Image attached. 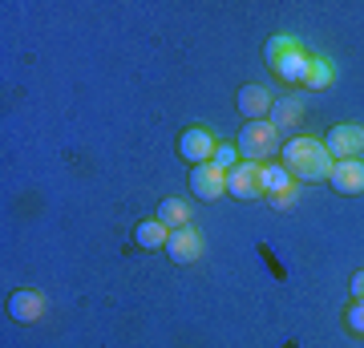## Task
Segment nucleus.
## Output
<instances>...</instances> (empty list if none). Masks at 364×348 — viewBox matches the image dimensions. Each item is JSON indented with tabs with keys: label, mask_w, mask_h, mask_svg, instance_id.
Segmentation results:
<instances>
[{
	"label": "nucleus",
	"mask_w": 364,
	"mask_h": 348,
	"mask_svg": "<svg viewBox=\"0 0 364 348\" xmlns=\"http://www.w3.org/2000/svg\"><path fill=\"white\" fill-rule=\"evenodd\" d=\"M284 170L299 182H320L332 174V154L320 138H296L284 146Z\"/></svg>",
	"instance_id": "f257e3e1"
},
{
	"label": "nucleus",
	"mask_w": 364,
	"mask_h": 348,
	"mask_svg": "<svg viewBox=\"0 0 364 348\" xmlns=\"http://www.w3.org/2000/svg\"><path fill=\"white\" fill-rule=\"evenodd\" d=\"M275 150H279V126H275L272 117L243 126V134H239V154H243V162H263Z\"/></svg>",
	"instance_id": "f03ea898"
},
{
	"label": "nucleus",
	"mask_w": 364,
	"mask_h": 348,
	"mask_svg": "<svg viewBox=\"0 0 364 348\" xmlns=\"http://www.w3.org/2000/svg\"><path fill=\"white\" fill-rule=\"evenodd\" d=\"M215 150H219V142H215V134H210L207 126H191L186 134L178 138V154L191 162V167H203V162H215Z\"/></svg>",
	"instance_id": "7ed1b4c3"
},
{
	"label": "nucleus",
	"mask_w": 364,
	"mask_h": 348,
	"mask_svg": "<svg viewBox=\"0 0 364 348\" xmlns=\"http://www.w3.org/2000/svg\"><path fill=\"white\" fill-rule=\"evenodd\" d=\"M227 194L235 199H259L263 194V167L259 162H239L227 170Z\"/></svg>",
	"instance_id": "20e7f679"
},
{
	"label": "nucleus",
	"mask_w": 364,
	"mask_h": 348,
	"mask_svg": "<svg viewBox=\"0 0 364 348\" xmlns=\"http://www.w3.org/2000/svg\"><path fill=\"white\" fill-rule=\"evenodd\" d=\"M191 191H195L203 203H210V199L227 194V170H219L215 162H203V167H195V170H191Z\"/></svg>",
	"instance_id": "39448f33"
},
{
	"label": "nucleus",
	"mask_w": 364,
	"mask_h": 348,
	"mask_svg": "<svg viewBox=\"0 0 364 348\" xmlns=\"http://www.w3.org/2000/svg\"><path fill=\"white\" fill-rule=\"evenodd\" d=\"M324 146H328V154L336 158V162L364 154V126H336L332 134H328Z\"/></svg>",
	"instance_id": "423d86ee"
},
{
	"label": "nucleus",
	"mask_w": 364,
	"mask_h": 348,
	"mask_svg": "<svg viewBox=\"0 0 364 348\" xmlns=\"http://www.w3.org/2000/svg\"><path fill=\"white\" fill-rule=\"evenodd\" d=\"M332 191L340 194H364V162L360 158H344V162H332Z\"/></svg>",
	"instance_id": "0eeeda50"
},
{
	"label": "nucleus",
	"mask_w": 364,
	"mask_h": 348,
	"mask_svg": "<svg viewBox=\"0 0 364 348\" xmlns=\"http://www.w3.org/2000/svg\"><path fill=\"white\" fill-rule=\"evenodd\" d=\"M166 255L174 259V263H195V259L203 255V239H198V231H191V227H178V231H170Z\"/></svg>",
	"instance_id": "6e6552de"
},
{
	"label": "nucleus",
	"mask_w": 364,
	"mask_h": 348,
	"mask_svg": "<svg viewBox=\"0 0 364 348\" xmlns=\"http://www.w3.org/2000/svg\"><path fill=\"white\" fill-rule=\"evenodd\" d=\"M272 105H275V97H272L267 85H243V90H239V110H243V117H251V122L267 117Z\"/></svg>",
	"instance_id": "1a4fd4ad"
},
{
	"label": "nucleus",
	"mask_w": 364,
	"mask_h": 348,
	"mask_svg": "<svg viewBox=\"0 0 364 348\" xmlns=\"http://www.w3.org/2000/svg\"><path fill=\"white\" fill-rule=\"evenodd\" d=\"M9 316H13L16 324H33L45 316V296L41 292H13L9 296Z\"/></svg>",
	"instance_id": "9d476101"
},
{
	"label": "nucleus",
	"mask_w": 364,
	"mask_h": 348,
	"mask_svg": "<svg viewBox=\"0 0 364 348\" xmlns=\"http://www.w3.org/2000/svg\"><path fill=\"white\" fill-rule=\"evenodd\" d=\"M308 61H312V57H308L304 49H291V53H284V57H279L272 69H275L284 81H291V85H296V81L304 85V78H308Z\"/></svg>",
	"instance_id": "9b49d317"
},
{
	"label": "nucleus",
	"mask_w": 364,
	"mask_h": 348,
	"mask_svg": "<svg viewBox=\"0 0 364 348\" xmlns=\"http://www.w3.org/2000/svg\"><path fill=\"white\" fill-rule=\"evenodd\" d=\"M134 239H138V247H146V251H162L166 239H170V227L166 223H158V219H146V223H138Z\"/></svg>",
	"instance_id": "f8f14e48"
},
{
	"label": "nucleus",
	"mask_w": 364,
	"mask_h": 348,
	"mask_svg": "<svg viewBox=\"0 0 364 348\" xmlns=\"http://www.w3.org/2000/svg\"><path fill=\"white\" fill-rule=\"evenodd\" d=\"M296 179L284 170V162H267L263 167V194H291Z\"/></svg>",
	"instance_id": "ddd939ff"
},
{
	"label": "nucleus",
	"mask_w": 364,
	"mask_h": 348,
	"mask_svg": "<svg viewBox=\"0 0 364 348\" xmlns=\"http://www.w3.org/2000/svg\"><path fill=\"white\" fill-rule=\"evenodd\" d=\"M186 219H191V211H186V203H182V199H166V203L158 206V223H166L170 231L186 227Z\"/></svg>",
	"instance_id": "4468645a"
},
{
	"label": "nucleus",
	"mask_w": 364,
	"mask_h": 348,
	"mask_svg": "<svg viewBox=\"0 0 364 348\" xmlns=\"http://www.w3.org/2000/svg\"><path fill=\"white\" fill-rule=\"evenodd\" d=\"M304 85H308V90H328V85H332V65H328L324 57H312V61H308Z\"/></svg>",
	"instance_id": "2eb2a0df"
},
{
	"label": "nucleus",
	"mask_w": 364,
	"mask_h": 348,
	"mask_svg": "<svg viewBox=\"0 0 364 348\" xmlns=\"http://www.w3.org/2000/svg\"><path fill=\"white\" fill-rule=\"evenodd\" d=\"M304 117V105L296 102V97H279V102L272 105V122L275 126H291V122H299Z\"/></svg>",
	"instance_id": "dca6fc26"
},
{
	"label": "nucleus",
	"mask_w": 364,
	"mask_h": 348,
	"mask_svg": "<svg viewBox=\"0 0 364 348\" xmlns=\"http://www.w3.org/2000/svg\"><path fill=\"white\" fill-rule=\"evenodd\" d=\"M291 49H299V45H296L291 37H272L267 45H263V61H267V65H275L279 57H284V53H291Z\"/></svg>",
	"instance_id": "f3484780"
},
{
	"label": "nucleus",
	"mask_w": 364,
	"mask_h": 348,
	"mask_svg": "<svg viewBox=\"0 0 364 348\" xmlns=\"http://www.w3.org/2000/svg\"><path fill=\"white\" fill-rule=\"evenodd\" d=\"M344 324H348V332L364 336V300H356V304L344 312Z\"/></svg>",
	"instance_id": "a211bd4d"
},
{
	"label": "nucleus",
	"mask_w": 364,
	"mask_h": 348,
	"mask_svg": "<svg viewBox=\"0 0 364 348\" xmlns=\"http://www.w3.org/2000/svg\"><path fill=\"white\" fill-rule=\"evenodd\" d=\"M215 167H219V170L239 167V162H235V146H219V150H215Z\"/></svg>",
	"instance_id": "6ab92c4d"
},
{
	"label": "nucleus",
	"mask_w": 364,
	"mask_h": 348,
	"mask_svg": "<svg viewBox=\"0 0 364 348\" xmlns=\"http://www.w3.org/2000/svg\"><path fill=\"white\" fill-rule=\"evenodd\" d=\"M352 296L364 300V271H356V275H352Z\"/></svg>",
	"instance_id": "aec40b11"
}]
</instances>
